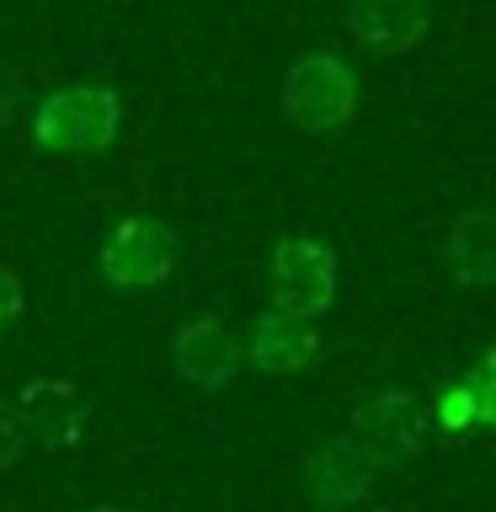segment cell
I'll list each match as a JSON object with an SVG mask.
<instances>
[{
  "mask_svg": "<svg viewBox=\"0 0 496 512\" xmlns=\"http://www.w3.org/2000/svg\"><path fill=\"white\" fill-rule=\"evenodd\" d=\"M123 134V96L112 86H59L32 107V144L48 155H102Z\"/></svg>",
  "mask_w": 496,
  "mask_h": 512,
  "instance_id": "6da1fadb",
  "label": "cell"
},
{
  "mask_svg": "<svg viewBox=\"0 0 496 512\" xmlns=\"http://www.w3.org/2000/svg\"><path fill=\"white\" fill-rule=\"evenodd\" d=\"M278 107L299 134H336L358 112V75L342 54H304L288 64Z\"/></svg>",
  "mask_w": 496,
  "mask_h": 512,
  "instance_id": "7a4b0ae2",
  "label": "cell"
},
{
  "mask_svg": "<svg viewBox=\"0 0 496 512\" xmlns=\"http://www.w3.org/2000/svg\"><path fill=\"white\" fill-rule=\"evenodd\" d=\"M272 310L294 320H320L336 304V251L315 235H278L267 256Z\"/></svg>",
  "mask_w": 496,
  "mask_h": 512,
  "instance_id": "3957f363",
  "label": "cell"
},
{
  "mask_svg": "<svg viewBox=\"0 0 496 512\" xmlns=\"http://www.w3.org/2000/svg\"><path fill=\"white\" fill-rule=\"evenodd\" d=\"M342 438L368 459V470H395L406 464L427 438V406L411 390H379L352 406V422Z\"/></svg>",
  "mask_w": 496,
  "mask_h": 512,
  "instance_id": "277c9868",
  "label": "cell"
},
{
  "mask_svg": "<svg viewBox=\"0 0 496 512\" xmlns=\"http://www.w3.org/2000/svg\"><path fill=\"white\" fill-rule=\"evenodd\" d=\"M176 267V235L155 214H128L102 246V278L118 288H160Z\"/></svg>",
  "mask_w": 496,
  "mask_h": 512,
  "instance_id": "5b68a950",
  "label": "cell"
},
{
  "mask_svg": "<svg viewBox=\"0 0 496 512\" xmlns=\"http://www.w3.org/2000/svg\"><path fill=\"white\" fill-rule=\"evenodd\" d=\"M171 368L182 384H198V390H224V384H235V374H240L235 331L224 326L219 315L187 320V326L171 336Z\"/></svg>",
  "mask_w": 496,
  "mask_h": 512,
  "instance_id": "8992f818",
  "label": "cell"
},
{
  "mask_svg": "<svg viewBox=\"0 0 496 512\" xmlns=\"http://www.w3.org/2000/svg\"><path fill=\"white\" fill-rule=\"evenodd\" d=\"M16 416H22L27 443L48 448V454H64V448L80 443L86 432V400L75 395L70 379H32L16 395Z\"/></svg>",
  "mask_w": 496,
  "mask_h": 512,
  "instance_id": "52a82bcc",
  "label": "cell"
},
{
  "mask_svg": "<svg viewBox=\"0 0 496 512\" xmlns=\"http://www.w3.org/2000/svg\"><path fill=\"white\" fill-rule=\"evenodd\" d=\"M496 422V384H491V352H480L470 363V374L448 379L432 395V416L427 427H438L448 443H470L475 432H486Z\"/></svg>",
  "mask_w": 496,
  "mask_h": 512,
  "instance_id": "ba28073f",
  "label": "cell"
},
{
  "mask_svg": "<svg viewBox=\"0 0 496 512\" xmlns=\"http://www.w3.org/2000/svg\"><path fill=\"white\" fill-rule=\"evenodd\" d=\"M347 32L374 54H411L432 32V0H352Z\"/></svg>",
  "mask_w": 496,
  "mask_h": 512,
  "instance_id": "9c48e42d",
  "label": "cell"
},
{
  "mask_svg": "<svg viewBox=\"0 0 496 512\" xmlns=\"http://www.w3.org/2000/svg\"><path fill=\"white\" fill-rule=\"evenodd\" d=\"M304 486L320 507H363L374 491V470L347 438H326L304 459Z\"/></svg>",
  "mask_w": 496,
  "mask_h": 512,
  "instance_id": "30bf717a",
  "label": "cell"
},
{
  "mask_svg": "<svg viewBox=\"0 0 496 512\" xmlns=\"http://www.w3.org/2000/svg\"><path fill=\"white\" fill-rule=\"evenodd\" d=\"M246 358L262 374H299V368H310L320 358V331H315V320L262 310L246 331Z\"/></svg>",
  "mask_w": 496,
  "mask_h": 512,
  "instance_id": "8fae6325",
  "label": "cell"
},
{
  "mask_svg": "<svg viewBox=\"0 0 496 512\" xmlns=\"http://www.w3.org/2000/svg\"><path fill=\"white\" fill-rule=\"evenodd\" d=\"M443 256H448V272L464 283V288H491L496 278V235H491V214L486 208H464L454 219V230L443 240Z\"/></svg>",
  "mask_w": 496,
  "mask_h": 512,
  "instance_id": "7c38bea8",
  "label": "cell"
},
{
  "mask_svg": "<svg viewBox=\"0 0 496 512\" xmlns=\"http://www.w3.org/2000/svg\"><path fill=\"white\" fill-rule=\"evenodd\" d=\"M27 454V432H22V416H16V400L0 395V470H16Z\"/></svg>",
  "mask_w": 496,
  "mask_h": 512,
  "instance_id": "4fadbf2b",
  "label": "cell"
},
{
  "mask_svg": "<svg viewBox=\"0 0 496 512\" xmlns=\"http://www.w3.org/2000/svg\"><path fill=\"white\" fill-rule=\"evenodd\" d=\"M22 310H27V288H22V278H16L11 267H0V331H11L16 320H22Z\"/></svg>",
  "mask_w": 496,
  "mask_h": 512,
  "instance_id": "5bb4252c",
  "label": "cell"
},
{
  "mask_svg": "<svg viewBox=\"0 0 496 512\" xmlns=\"http://www.w3.org/2000/svg\"><path fill=\"white\" fill-rule=\"evenodd\" d=\"M16 107H22V75L11 64H0V128L16 118Z\"/></svg>",
  "mask_w": 496,
  "mask_h": 512,
  "instance_id": "9a60e30c",
  "label": "cell"
},
{
  "mask_svg": "<svg viewBox=\"0 0 496 512\" xmlns=\"http://www.w3.org/2000/svg\"><path fill=\"white\" fill-rule=\"evenodd\" d=\"M363 512H406V507H395V502H379V507H363Z\"/></svg>",
  "mask_w": 496,
  "mask_h": 512,
  "instance_id": "2e32d148",
  "label": "cell"
},
{
  "mask_svg": "<svg viewBox=\"0 0 496 512\" xmlns=\"http://www.w3.org/2000/svg\"><path fill=\"white\" fill-rule=\"evenodd\" d=\"M86 512H128V507H112V502H96V507H86Z\"/></svg>",
  "mask_w": 496,
  "mask_h": 512,
  "instance_id": "e0dca14e",
  "label": "cell"
}]
</instances>
